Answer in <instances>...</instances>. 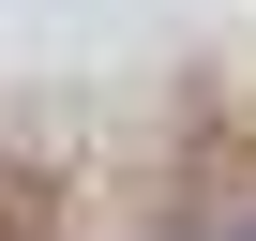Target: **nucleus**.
I'll return each mask as SVG.
<instances>
[]
</instances>
